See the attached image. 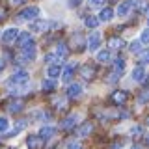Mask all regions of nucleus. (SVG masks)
Masks as SVG:
<instances>
[{
	"label": "nucleus",
	"mask_w": 149,
	"mask_h": 149,
	"mask_svg": "<svg viewBox=\"0 0 149 149\" xmlns=\"http://www.w3.org/2000/svg\"><path fill=\"white\" fill-rule=\"evenodd\" d=\"M22 2H24V0H11L13 6H19V4H22Z\"/></svg>",
	"instance_id": "obj_39"
},
{
	"label": "nucleus",
	"mask_w": 149,
	"mask_h": 149,
	"mask_svg": "<svg viewBox=\"0 0 149 149\" xmlns=\"http://www.w3.org/2000/svg\"><path fill=\"white\" fill-rule=\"evenodd\" d=\"M26 146H28V149H39L43 146V140L39 138V134H32V136H28V140H26Z\"/></svg>",
	"instance_id": "obj_8"
},
{
	"label": "nucleus",
	"mask_w": 149,
	"mask_h": 149,
	"mask_svg": "<svg viewBox=\"0 0 149 149\" xmlns=\"http://www.w3.org/2000/svg\"><path fill=\"white\" fill-rule=\"evenodd\" d=\"M15 41H17V45L21 47V49H24V47H30V45H34V39H32L30 32H22V34H19Z\"/></svg>",
	"instance_id": "obj_5"
},
{
	"label": "nucleus",
	"mask_w": 149,
	"mask_h": 149,
	"mask_svg": "<svg viewBox=\"0 0 149 149\" xmlns=\"http://www.w3.org/2000/svg\"><path fill=\"white\" fill-rule=\"evenodd\" d=\"M112 60V52L110 50H101L99 54H97V62H101V63H108Z\"/></svg>",
	"instance_id": "obj_21"
},
{
	"label": "nucleus",
	"mask_w": 149,
	"mask_h": 149,
	"mask_svg": "<svg viewBox=\"0 0 149 149\" xmlns=\"http://www.w3.org/2000/svg\"><path fill=\"white\" fill-rule=\"evenodd\" d=\"M130 149H142V147H140V146H132V147H130Z\"/></svg>",
	"instance_id": "obj_42"
},
{
	"label": "nucleus",
	"mask_w": 149,
	"mask_h": 149,
	"mask_svg": "<svg viewBox=\"0 0 149 149\" xmlns=\"http://www.w3.org/2000/svg\"><path fill=\"white\" fill-rule=\"evenodd\" d=\"M28 80H30V74H28L26 71H22V69H19V71H15V73L11 74V77H9L8 86L11 88L13 84H15V86H24Z\"/></svg>",
	"instance_id": "obj_1"
},
{
	"label": "nucleus",
	"mask_w": 149,
	"mask_h": 149,
	"mask_svg": "<svg viewBox=\"0 0 149 149\" xmlns=\"http://www.w3.org/2000/svg\"><path fill=\"white\" fill-rule=\"evenodd\" d=\"M67 149H82V146L78 142H74V140H69V142H67Z\"/></svg>",
	"instance_id": "obj_32"
},
{
	"label": "nucleus",
	"mask_w": 149,
	"mask_h": 149,
	"mask_svg": "<svg viewBox=\"0 0 149 149\" xmlns=\"http://www.w3.org/2000/svg\"><path fill=\"white\" fill-rule=\"evenodd\" d=\"M80 74L84 78H86V80H91L93 77H95V67H93V65H82V71H80Z\"/></svg>",
	"instance_id": "obj_15"
},
{
	"label": "nucleus",
	"mask_w": 149,
	"mask_h": 149,
	"mask_svg": "<svg viewBox=\"0 0 149 149\" xmlns=\"http://www.w3.org/2000/svg\"><path fill=\"white\" fill-rule=\"evenodd\" d=\"M52 136H56V129L54 127H43V129H41V132H39L41 140H49Z\"/></svg>",
	"instance_id": "obj_16"
},
{
	"label": "nucleus",
	"mask_w": 149,
	"mask_h": 149,
	"mask_svg": "<svg viewBox=\"0 0 149 149\" xmlns=\"http://www.w3.org/2000/svg\"><path fill=\"white\" fill-rule=\"evenodd\" d=\"M34 58H36V45L24 47V49H22V60H24V62H32Z\"/></svg>",
	"instance_id": "obj_13"
},
{
	"label": "nucleus",
	"mask_w": 149,
	"mask_h": 149,
	"mask_svg": "<svg viewBox=\"0 0 149 149\" xmlns=\"http://www.w3.org/2000/svg\"><path fill=\"white\" fill-rule=\"evenodd\" d=\"M4 17H6V9H4V8H0V21H2Z\"/></svg>",
	"instance_id": "obj_37"
},
{
	"label": "nucleus",
	"mask_w": 149,
	"mask_h": 149,
	"mask_svg": "<svg viewBox=\"0 0 149 149\" xmlns=\"http://www.w3.org/2000/svg\"><path fill=\"white\" fill-rule=\"evenodd\" d=\"M130 8H132V2H130V0H125V2H121L119 6H118V9H116V15L125 17L130 11Z\"/></svg>",
	"instance_id": "obj_12"
},
{
	"label": "nucleus",
	"mask_w": 149,
	"mask_h": 149,
	"mask_svg": "<svg viewBox=\"0 0 149 149\" xmlns=\"http://www.w3.org/2000/svg\"><path fill=\"white\" fill-rule=\"evenodd\" d=\"M123 69H125V60H116L114 62V69H112V77H110V80L114 82V80H118L119 77H123Z\"/></svg>",
	"instance_id": "obj_4"
},
{
	"label": "nucleus",
	"mask_w": 149,
	"mask_h": 149,
	"mask_svg": "<svg viewBox=\"0 0 149 149\" xmlns=\"http://www.w3.org/2000/svg\"><path fill=\"white\" fill-rule=\"evenodd\" d=\"M143 78H146V69H143V67H134V71H132V80L142 82Z\"/></svg>",
	"instance_id": "obj_20"
},
{
	"label": "nucleus",
	"mask_w": 149,
	"mask_h": 149,
	"mask_svg": "<svg viewBox=\"0 0 149 149\" xmlns=\"http://www.w3.org/2000/svg\"><path fill=\"white\" fill-rule=\"evenodd\" d=\"M140 60H142L143 63H149V52H143L142 56H140Z\"/></svg>",
	"instance_id": "obj_34"
},
{
	"label": "nucleus",
	"mask_w": 149,
	"mask_h": 149,
	"mask_svg": "<svg viewBox=\"0 0 149 149\" xmlns=\"http://www.w3.org/2000/svg\"><path fill=\"white\" fill-rule=\"evenodd\" d=\"M32 30H34V32H43V30H47V22H34V24H32Z\"/></svg>",
	"instance_id": "obj_30"
},
{
	"label": "nucleus",
	"mask_w": 149,
	"mask_h": 149,
	"mask_svg": "<svg viewBox=\"0 0 149 149\" xmlns=\"http://www.w3.org/2000/svg\"><path fill=\"white\" fill-rule=\"evenodd\" d=\"M8 129H9V121H8V118H0V134H6Z\"/></svg>",
	"instance_id": "obj_27"
},
{
	"label": "nucleus",
	"mask_w": 149,
	"mask_h": 149,
	"mask_svg": "<svg viewBox=\"0 0 149 149\" xmlns=\"http://www.w3.org/2000/svg\"><path fill=\"white\" fill-rule=\"evenodd\" d=\"M88 2H90L91 6H101V4L104 2V0H88Z\"/></svg>",
	"instance_id": "obj_36"
},
{
	"label": "nucleus",
	"mask_w": 149,
	"mask_h": 149,
	"mask_svg": "<svg viewBox=\"0 0 149 149\" xmlns=\"http://www.w3.org/2000/svg\"><path fill=\"white\" fill-rule=\"evenodd\" d=\"M108 47H110V49H123L125 41L121 39V37H112V39L108 41Z\"/></svg>",
	"instance_id": "obj_22"
},
{
	"label": "nucleus",
	"mask_w": 149,
	"mask_h": 149,
	"mask_svg": "<svg viewBox=\"0 0 149 149\" xmlns=\"http://www.w3.org/2000/svg\"><path fill=\"white\" fill-rule=\"evenodd\" d=\"M37 15H39V9L36 6H30V8H24L19 13V19H21V21H32V19H36Z\"/></svg>",
	"instance_id": "obj_2"
},
{
	"label": "nucleus",
	"mask_w": 149,
	"mask_h": 149,
	"mask_svg": "<svg viewBox=\"0 0 149 149\" xmlns=\"http://www.w3.org/2000/svg\"><path fill=\"white\" fill-rule=\"evenodd\" d=\"M129 50H130V52H140V50H142V43H140V39L132 41V43L129 45Z\"/></svg>",
	"instance_id": "obj_28"
},
{
	"label": "nucleus",
	"mask_w": 149,
	"mask_h": 149,
	"mask_svg": "<svg viewBox=\"0 0 149 149\" xmlns=\"http://www.w3.org/2000/svg\"><path fill=\"white\" fill-rule=\"evenodd\" d=\"M45 62L49 63V65H52L54 62H62V60H60V58H58V56H56L54 52H49V54L45 56Z\"/></svg>",
	"instance_id": "obj_26"
},
{
	"label": "nucleus",
	"mask_w": 149,
	"mask_h": 149,
	"mask_svg": "<svg viewBox=\"0 0 149 149\" xmlns=\"http://www.w3.org/2000/svg\"><path fill=\"white\" fill-rule=\"evenodd\" d=\"M22 108H24V101H21V99H9L6 102V110L11 112V114H19Z\"/></svg>",
	"instance_id": "obj_3"
},
{
	"label": "nucleus",
	"mask_w": 149,
	"mask_h": 149,
	"mask_svg": "<svg viewBox=\"0 0 149 149\" xmlns=\"http://www.w3.org/2000/svg\"><path fill=\"white\" fill-rule=\"evenodd\" d=\"M74 69H77V63L74 62H69L67 65H65V69H62V78H63V82H69L71 80V77H73V73H74Z\"/></svg>",
	"instance_id": "obj_9"
},
{
	"label": "nucleus",
	"mask_w": 149,
	"mask_h": 149,
	"mask_svg": "<svg viewBox=\"0 0 149 149\" xmlns=\"http://www.w3.org/2000/svg\"><path fill=\"white\" fill-rule=\"evenodd\" d=\"M134 6H136L138 9H143V8H146V2H143V0H138V2L134 4Z\"/></svg>",
	"instance_id": "obj_35"
},
{
	"label": "nucleus",
	"mask_w": 149,
	"mask_h": 149,
	"mask_svg": "<svg viewBox=\"0 0 149 149\" xmlns=\"http://www.w3.org/2000/svg\"><path fill=\"white\" fill-rule=\"evenodd\" d=\"M97 24H99V19L97 17H93V15L86 17V26L88 28H97Z\"/></svg>",
	"instance_id": "obj_25"
},
{
	"label": "nucleus",
	"mask_w": 149,
	"mask_h": 149,
	"mask_svg": "<svg viewBox=\"0 0 149 149\" xmlns=\"http://www.w3.org/2000/svg\"><path fill=\"white\" fill-rule=\"evenodd\" d=\"M140 134H142V127H138V125H136V127H132V129H130V136L138 138Z\"/></svg>",
	"instance_id": "obj_33"
},
{
	"label": "nucleus",
	"mask_w": 149,
	"mask_h": 149,
	"mask_svg": "<svg viewBox=\"0 0 149 149\" xmlns=\"http://www.w3.org/2000/svg\"><path fill=\"white\" fill-rule=\"evenodd\" d=\"M110 99H112V102H114V104H125V102H127V99H129V93L123 91V90H118V91H114V93L110 95Z\"/></svg>",
	"instance_id": "obj_6"
},
{
	"label": "nucleus",
	"mask_w": 149,
	"mask_h": 149,
	"mask_svg": "<svg viewBox=\"0 0 149 149\" xmlns=\"http://www.w3.org/2000/svg\"><path fill=\"white\" fill-rule=\"evenodd\" d=\"M140 43L142 45H149V28L142 32V36H140Z\"/></svg>",
	"instance_id": "obj_29"
},
{
	"label": "nucleus",
	"mask_w": 149,
	"mask_h": 149,
	"mask_svg": "<svg viewBox=\"0 0 149 149\" xmlns=\"http://www.w3.org/2000/svg\"><path fill=\"white\" fill-rule=\"evenodd\" d=\"M91 129H93V125L88 121V123H84L80 129L77 130V136H80V138H84V136H90V132H91Z\"/></svg>",
	"instance_id": "obj_19"
},
{
	"label": "nucleus",
	"mask_w": 149,
	"mask_h": 149,
	"mask_svg": "<svg viewBox=\"0 0 149 149\" xmlns=\"http://www.w3.org/2000/svg\"><path fill=\"white\" fill-rule=\"evenodd\" d=\"M17 36H19V30H17V28H8V30L2 34V41L6 45H11V43H15Z\"/></svg>",
	"instance_id": "obj_7"
},
{
	"label": "nucleus",
	"mask_w": 149,
	"mask_h": 149,
	"mask_svg": "<svg viewBox=\"0 0 149 149\" xmlns=\"http://www.w3.org/2000/svg\"><path fill=\"white\" fill-rule=\"evenodd\" d=\"M143 138H146V143H149V132H146V136H143Z\"/></svg>",
	"instance_id": "obj_41"
},
{
	"label": "nucleus",
	"mask_w": 149,
	"mask_h": 149,
	"mask_svg": "<svg viewBox=\"0 0 149 149\" xmlns=\"http://www.w3.org/2000/svg\"><path fill=\"white\" fill-rule=\"evenodd\" d=\"M54 54L58 56L60 60H63L65 56H67V47H65L63 43H58V45H56V50H54Z\"/></svg>",
	"instance_id": "obj_23"
},
{
	"label": "nucleus",
	"mask_w": 149,
	"mask_h": 149,
	"mask_svg": "<svg viewBox=\"0 0 149 149\" xmlns=\"http://www.w3.org/2000/svg\"><path fill=\"white\" fill-rule=\"evenodd\" d=\"M47 74H49V78H58L60 74H62V65L60 63H52V65H49V69H47Z\"/></svg>",
	"instance_id": "obj_14"
},
{
	"label": "nucleus",
	"mask_w": 149,
	"mask_h": 149,
	"mask_svg": "<svg viewBox=\"0 0 149 149\" xmlns=\"http://www.w3.org/2000/svg\"><path fill=\"white\" fill-rule=\"evenodd\" d=\"M56 90V82L52 78H49V80H43V91H54Z\"/></svg>",
	"instance_id": "obj_24"
},
{
	"label": "nucleus",
	"mask_w": 149,
	"mask_h": 149,
	"mask_svg": "<svg viewBox=\"0 0 149 149\" xmlns=\"http://www.w3.org/2000/svg\"><path fill=\"white\" fill-rule=\"evenodd\" d=\"M99 45H101V34H91L90 37H88V49L90 50H97L99 49Z\"/></svg>",
	"instance_id": "obj_10"
},
{
	"label": "nucleus",
	"mask_w": 149,
	"mask_h": 149,
	"mask_svg": "<svg viewBox=\"0 0 149 149\" xmlns=\"http://www.w3.org/2000/svg\"><path fill=\"white\" fill-rule=\"evenodd\" d=\"M138 101H140V102H149V88H147V90H143V91L138 95Z\"/></svg>",
	"instance_id": "obj_31"
},
{
	"label": "nucleus",
	"mask_w": 149,
	"mask_h": 149,
	"mask_svg": "<svg viewBox=\"0 0 149 149\" xmlns=\"http://www.w3.org/2000/svg\"><path fill=\"white\" fill-rule=\"evenodd\" d=\"M60 125H62V129H65V130L73 129L74 125H77V116H67V118H65Z\"/></svg>",
	"instance_id": "obj_18"
},
{
	"label": "nucleus",
	"mask_w": 149,
	"mask_h": 149,
	"mask_svg": "<svg viewBox=\"0 0 149 149\" xmlns=\"http://www.w3.org/2000/svg\"><path fill=\"white\" fill-rule=\"evenodd\" d=\"M112 17H114V9H112V8H104V9H101V13H99V21L108 22V21H112Z\"/></svg>",
	"instance_id": "obj_17"
},
{
	"label": "nucleus",
	"mask_w": 149,
	"mask_h": 149,
	"mask_svg": "<svg viewBox=\"0 0 149 149\" xmlns=\"http://www.w3.org/2000/svg\"><path fill=\"white\" fill-rule=\"evenodd\" d=\"M4 65H6V62H4V60H0V71L4 69Z\"/></svg>",
	"instance_id": "obj_40"
},
{
	"label": "nucleus",
	"mask_w": 149,
	"mask_h": 149,
	"mask_svg": "<svg viewBox=\"0 0 149 149\" xmlns=\"http://www.w3.org/2000/svg\"><path fill=\"white\" fill-rule=\"evenodd\" d=\"M82 95V86H78V84H69L67 88V97L69 99H77V97Z\"/></svg>",
	"instance_id": "obj_11"
},
{
	"label": "nucleus",
	"mask_w": 149,
	"mask_h": 149,
	"mask_svg": "<svg viewBox=\"0 0 149 149\" xmlns=\"http://www.w3.org/2000/svg\"><path fill=\"white\" fill-rule=\"evenodd\" d=\"M80 2H82V0H69V4H71V6H78Z\"/></svg>",
	"instance_id": "obj_38"
},
{
	"label": "nucleus",
	"mask_w": 149,
	"mask_h": 149,
	"mask_svg": "<svg viewBox=\"0 0 149 149\" xmlns=\"http://www.w3.org/2000/svg\"><path fill=\"white\" fill-rule=\"evenodd\" d=\"M147 125H149V118H147Z\"/></svg>",
	"instance_id": "obj_43"
}]
</instances>
